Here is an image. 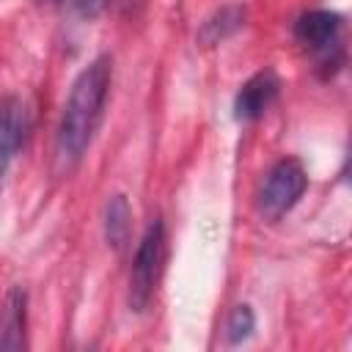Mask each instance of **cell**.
I'll use <instances>...</instances> for the list:
<instances>
[{
    "instance_id": "8",
    "label": "cell",
    "mask_w": 352,
    "mask_h": 352,
    "mask_svg": "<svg viewBox=\"0 0 352 352\" xmlns=\"http://www.w3.org/2000/svg\"><path fill=\"white\" fill-rule=\"evenodd\" d=\"M248 19V11L245 6H223L220 11H214L204 25H201V33H198V41L204 47H217L223 44L226 38H231Z\"/></svg>"
},
{
    "instance_id": "9",
    "label": "cell",
    "mask_w": 352,
    "mask_h": 352,
    "mask_svg": "<svg viewBox=\"0 0 352 352\" xmlns=\"http://www.w3.org/2000/svg\"><path fill=\"white\" fill-rule=\"evenodd\" d=\"M132 231V209L124 195H113L104 206V239L110 248L121 250Z\"/></svg>"
},
{
    "instance_id": "5",
    "label": "cell",
    "mask_w": 352,
    "mask_h": 352,
    "mask_svg": "<svg viewBox=\"0 0 352 352\" xmlns=\"http://www.w3.org/2000/svg\"><path fill=\"white\" fill-rule=\"evenodd\" d=\"M30 132V110L19 96H6L0 102V182L8 173L16 151Z\"/></svg>"
},
{
    "instance_id": "2",
    "label": "cell",
    "mask_w": 352,
    "mask_h": 352,
    "mask_svg": "<svg viewBox=\"0 0 352 352\" xmlns=\"http://www.w3.org/2000/svg\"><path fill=\"white\" fill-rule=\"evenodd\" d=\"M162 258H165V226L157 217L148 223L146 234L138 242L135 258H132V272H129V308L132 311H146L148 302L154 300L160 272H162Z\"/></svg>"
},
{
    "instance_id": "4",
    "label": "cell",
    "mask_w": 352,
    "mask_h": 352,
    "mask_svg": "<svg viewBox=\"0 0 352 352\" xmlns=\"http://www.w3.org/2000/svg\"><path fill=\"white\" fill-rule=\"evenodd\" d=\"M341 33H344V19L336 11H308L294 22V38L297 44L311 52L319 66L327 72L338 69L341 63Z\"/></svg>"
},
{
    "instance_id": "10",
    "label": "cell",
    "mask_w": 352,
    "mask_h": 352,
    "mask_svg": "<svg viewBox=\"0 0 352 352\" xmlns=\"http://www.w3.org/2000/svg\"><path fill=\"white\" fill-rule=\"evenodd\" d=\"M256 330V316L250 311V305H236L228 316V324H226V336L231 344H239L245 341L250 333Z\"/></svg>"
},
{
    "instance_id": "3",
    "label": "cell",
    "mask_w": 352,
    "mask_h": 352,
    "mask_svg": "<svg viewBox=\"0 0 352 352\" xmlns=\"http://www.w3.org/2000/svg\"><path fill=\"white\" fill-rule=\"evenodd\" d=\"M305 187H308V176L302 162L294 157L278 160L264 176V184L258 190V212L267 220H280L302 198Z\"/></svg>"
},
{
    "instance_id": "1",
    "label": "cell",
    "mask_w": 352,
    "mask_h": 352,
    "mask_svg": "<svg viewBox=\"0 0 352 352\" xmlns=\"http://www.w3.org/2000/svg\"><path fill=\"white\" fill-rule=\"evenodd\" d=\"M110 82H113V58L110 55L94 58L72 82V91H69L63 113H60L58 138H55V160H58L60 170L69 173L85 157V151L94 140V132L102 121Z\"/></svg>"
},
{
    "instance_id": "7",
    "label": "cell",
    "mask_w": 352,
    "mask_h": 352,
    "mask_svg": "<svg viewBox=\"0 0 352 352\" xmlns=\"http://www.w3.org/2000/svg\"><path fill=\"white\" fill-rule=\"evenodd\" d=\"M25 314H28L25 292L11 289L0 308V349H22L25 346Z\"/></svg>"
},
{
    "instance_id": "11",
    "label": "cell",
    "mask_w": 352,
    "mask_h": 352,
    "mask_svg": "<svg viewBox=\"0 0 352 352\" xmlns=\"http://www.w3.org/2000/svg\"><path fill=\"white\" fill-rule=\"evenodd\" d=\"M107 3L110 0H69V8L82 19H94L107 8Z\"/></svg>"
},
{
    "instance_id": "6",
    "label": "cell",
    "mask_w": 352,
    "mask_h": 352,
    "mask_svg": "<svg viewBox=\"0 0 352 352\" xmlns=\"http://www.w3.org/2000/svg\"><path fill=\"white\" fill-rule=\"evenodd\" d=\"M278 91H280V80L272 69L256 72L248 82H242V88L234 99V118L245 121V124L258 121L272 107V102L278 99Z\"/></svg>"
}]
</instances>
